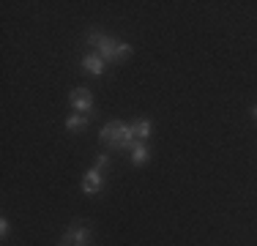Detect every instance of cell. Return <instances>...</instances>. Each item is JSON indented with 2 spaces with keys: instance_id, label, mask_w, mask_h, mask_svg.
Wrapping results in <instances>:
<instances>
[{
  "instance_id": "1",
  "label": "cell",
  "mask_w": 257,
  "mask_h": 246,
  "mask_svg": "<svg viewBox=\"0 0 257 246\" xmlns=\"http://www.w3.org/2000/svg\"><path fill=\"white\" fill-rule=\"evenodd\" d=\"M101 143H107L112 148H134L137 140L132 137V126H126L120 120H112L101 129Z\"/></svg>"
},
{
  "instance_id": "2",
  "label": "cell",
  "mask_w": 257,
  "mask_h": 246,
  "mask_svg": "<svg viewBox=\"0 0 257 246\" xmlns=\"http://www.w3.org/2000/svg\"><path fill=\"white\" fill-rule=\"evenodd\" d=\"M88 238H90V232H88V227H82L79 221H74V224L69 227V232L63 235V246H85L88 243Z\"/></svg>"
},
{
  "instance_id": "3",
  "label": "cell",
  "mask_w": 257,
  "mask_h": 246,
  "mask_svg": "<svg viewBox=\"0 0 257 246\" xmlns=\"http://www.w3.org/2000/svg\"><path fill=\"white\" fill-rule=\"evenodd\" d=\"M71 104H74L77 109H82V112H88V109L93 107V96H90L88 88H77V90H71Z\"/></svg>"
},
{
  "instance_id": "4",
  "label": "cell",
  "mask_w": 257,
  "mask_h": 246,
  "mask_svg": "<svg viewBox=\"0 0 257 246\" xmlns=\"http://www.w3.org/2000/svg\"><path fill=\"white\" fill-rule=\"evenodd\" d=\"M101 186H104V181H101V172L96 170V167H93V170H88V175L82 178V192H85V194H96Z\"/></svg>"
},
{
  "instance_id": "5",
  "label": "cell",
  "mask_w": 257,
  "mask_h": 246,
  "mask_svg": "<svg viewBox=\"0 0 257 246\" xmlns=\"http://www.w3.org/2000/svg\"><path fill=\"white\" fill-rule=\"evenodd\" d=\"M82 66H85V71H88V74H101L104 71V63H101L99 55H85Z\"/></svg>"
},
{
  "instance_id": "6",
  "label": "cell",
  "mask_w": 257,
  "mask_h": 246,
  "mask_svg": "<svg viewBox=\"0 0 257 246\" xmlns=\"http://www.w3.org/2000/svg\"><path fill=\"white\" fill-rule=\"evenodd\" d=\"M151 134V123L148 120H137V123H132V137L137 140V143H143L145 137Z\"/></svg>"
},
{
  "instance_id": "7",
  "label": "cell",
  "mask_w": 257,
  "mask_h": 246,
  "mask_svg": "<svg viewBox=\"0 0 257 246\" xmlns=\"http://www.w3.org/2000/svg\"><path fill=\"white\" fill-rule=\"evenodd\" d=\"M132 162L134 164H145V162H148V145H145V143H134V148H132Z\"/></svg>"
},
{
  "instance_id": "8",
  "label": "cell",
  "mask_w": 257,
  "mask_h": 246,
  "mask_svg": "<svg viewBox=\"0 0 257 246\" xmlns=\"http://www.w3.org/2000/svg\"><path fill=\"white\" fill-rule=\"evenodd\" d=\"M115 47H118V44H115L112 39H104L101 47H99V55L104 60H112V63H115Z\"/></svg>"
},
{
  "instance_id": "9",
  "label": "cell",
  "mask_w": 257,
  "mask_h": 246,
  "mask_svg": "<svg viewBox=\"0 0 257 246\" xmlns=\"http://www.w3.org/2000/svg\"><path fill=\"white\" fill-rule=\"evenodd\" d=\"M85 123H88L85 115H71V118L66 120V126H69V132H74V129H85Z\"/></svg>"
},
{
  "instance_id": "10",
  "label": "cell",
  "mask_w": 257,
  "mask_h": 246,
  "mask_svg": "<svg viewBox=\"0 0 257 246\" xmlns=\"http://www.w3.org/2000/svg\"><path fill=\"white\" fill-rule=\"evenodd\" d=\"M128 55H132V47H128V44H118V47H115V63H118V60H126Z\"/></svg>"
},
{
  "instance_id": "11",
  "label": "cell",
  "mask_w": 257,
  "mask_h": 246,
  "mask_svg": "<svg viewBox=\"0 0 257 246\" xmlns=\"http://www.w3.org/2000/svg\"><path fill=\"white\" fill-rule=\"evenodd\" d=\"M104 39H107V36H101V33H90V36H88V44H90V47H96V49H99Z\"/></svg>"
},
{
  "instance_id": "12",
  "label": "cell",
  "mask_w": 257,
  "mask_h": 246,
  "mask_svg": "<svg viewBox=\"0 0 257 246\" xmlns=\"http://www.w3.org/2000/svg\"><path fill=\"white\" fill-rule=\"evenodd\" d=\"M107 159L109 156H99V162H96V170H99V172H101V167H107Z\"/></svg>"
},
{
  "instance_id": "13",
  "label": "cell",
  "mask_w": 257,
  "mask_h": 246,
  "mask_svg": "<svg viewBox=\"0 0 257 246\" xmlns=\"http://www.w3.org/2000/svg\"><path fill=\"white\" fill-rule=\"evenodd\" d=\"M254 118H257V107H254Z\"/></svg>"
}]
</instances>
